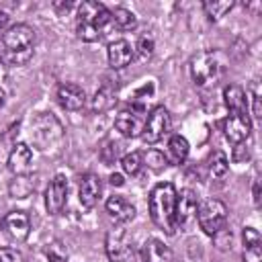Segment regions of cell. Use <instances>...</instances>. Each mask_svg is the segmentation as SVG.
Segmentation results:
<instances>
[{
	"label": "cell",
	"mask_w": 262,
	"mask_h": 262,
	"mask_svg": "<svg viewBox=\"0 0 262 262\" xmlns=\"http://www.w3.org/2000/svg\"><path fill=\"white\" fill-rule=\"evenodd\" d=\"M221 127H223L225 139L231 141V143H244L250 137V131H252V123H250L248 113H244V115H229L227 119H223Z\"/></svg>",
	"instance_id": "cell-11"
},
{
	"label": "cell",
	"mask_w": 262,
	"mask_h": 262,
	"mask_svg": "<svg viewBox=\"0 0 262 262\" xmlns=\"http://www.w3.org/2000/svg\"><path fill=\"white\" fill-rule=\"evenodd\" d=\"M4 102H6V94H4V90L0 88V108L4 106Z\"/></svg>",
	"instance_id": "cell-38"
},
{
	"label": "cell",
	"mask_w": 262,
	"mask_h": 262,
	"mask_svg": "<svg viewBox=\"0 0 262 262\" xmlns=\"http://www.w3.org/2000/svg\"><path fill=\"white\" fill-rule=\"evenodd\" d=\"M106 57H108V66L113 70H123L127 68L133 57H135V49L129 41L125 39H117V41H111L108 47H106Z\"/></svg>",
	"instance_id": "cell-13"
},
{
	"label": "cell",
	"mask_w": 262,
	"mask_h": 262,
	"mask_svg": "<svg viewBox=\"0 0 262 262\" xmlns=\"http://www.w3.org/2000/svg\"><path fill=\"white\" fill-rule=\"evenodd\" d=\"M37 35L29 25H12L0 37V61L8 66H25L35 53Z\"/></svg>",
	"instance_id": "cell-1"
},
{
	"label": "cell",
	"mask_w": 262,
	"mask_h": 262,
	"mask_svg": "<svg viewBox=\"0 0 262 262\" xmlns=\"http://www.w3.org/2000/svg\"><path fill=\"white\" fill-rule=\"evenodd\" d=\"M115 90H111L108 86H102L96 94H94V100H92V108L96 111V113H104V111H108L113 104H115Z\"/></svg>",
	"instance_id": "cell-25"
},
{
	"label": "cell",
	"mask_w": 262,
	"mask_h": 262,
	"mask_svg": "<svg viewBox=\"0 0 262 262\" xmlns=\"http://www.w3.org/2000/svg\"><path fill=\"white\" fill-rule=\"evenodd\" d=\"M0 262H25V258L14 248H0Z\"/></svg>",
	"instance_id": "cell-32"
},
{
	"label": "cell",
	"mask_w": 262,
	"mask_h": 262,
	"mask_svg": "<svg viewBox=\"0 0 262 262\" xmlns=\"http://www.w3.org/2000/svg\"><path fill=\"white\" fill-rule=\"evenodd\" d=\"M100 192H102V184H100V178L92 172L84 174L80 178V184H78V199H80V205L84 209H92L98 199H100Z\"/></svg>",
	"instance_id": "cell-14"
},
{
	"label": "cell",
	"mask_w": 262,
	"mask_h": 262,
	"mask_svg": "<svg viewBox=\"0 0 262 262\" xmlns=\"http://www.w3.org/2000/svg\"><path fill=\"white\" fill-rule=\"evenodd\" d=\"M111 23L119 31H133L137 27V16L131 10H127L123 6H117V8L111 10Z\"/></svg>",
	"instance_id": "cell-22"
},
{
	"label": "cell",
	"mask_w": 262,
	"mask_h": 262,
	"mask_svg": "<svg viewBox=\"0 0 262 262\" xmlns=\"http://www.w3.org/2000/svg\"><path fill=\"white\" fill-rule=\"evenodd\" d=\"M8 168L16 176H27L33 168V151L27 143H16L8 156Z\"/></svg>",
	"instance_id": "cell-17"
},
{
	"label": "cell",
	"mask_w": 262,
	"mask_h": 262,
	"mask_svg": "<svg viewBox=\"0 0 262 262\" xmlns=\"http://www.w3.org/2000/svg\"><path fill=\"white\" fill-rule=\"evenodd\" d=\"M141 158H143V166H147L154 172H160V170H164L168 166V158L164 156V151H158V149H149Z\"/></svg>",
	"instance_id": "cell-28"
},
{
	"label": "cell",
	"mask_w": 262,
	"mask_h": 262,
	"mask_svg": "<svg viewBox=\"0 0 262 262\" xmlns=\"http://www.w3.org/2000/svg\"><path fill=\"white\" fill-rule=\"evenodd\" d=\"M225 68V57L221 51H203L190 59V76L196 86H213Z\"/></svg>",
	"instance_id": "cell-5"
},
{
	"label": "cell",
	"mask_w": 262,
	"mask_h": 262,
	"mask_svg": "<svg viewBox=\"0 0 262 262\" xmlns=\"http://www.w3.org/2000/svg\"><path fill=\"white\" fill-rule=\"evenodd\" d=\"M137 262H172V250L164 242L151 237L141 246Z\"/></svg>",
	"instance_id": "cell-18"
},
{
	"label": "cell",
	"mask_w": 262,
	"mask_h": 262,
	"mask_svg": "<svg viewBox=\"0 0 262 262\" xmlns=\"http://www.w3.org/2000/svg\"><path fill=\"white\" fill-rule=\"evenodd\" d=\"M104 252L111 262H127L131 258V254H133L131 237L123 225L108 229V233L104 237Z\"/></svg>",
	"instance_id": "cell-7"
},
{
	"label": "cell",
	"mask_w": 262,
	"mask_h": 262,
	"mask_svg": "<svg viewBox=\"0 0 262 262\" xmlns=\"http://www.w3.org/2000/svg\"><path fill=\"white\" fill-rule=\"evenodd\" d=\"M0 63H2V61H0Z\"/></svg>",
	"instance_id": "cell-39"
},
{
	"label": "cell",
	"mask_w": 262,
	"mask_h": 262,
	"mask_svg": "<svg viewBox=\"0 0 262 262\" xmlns=\"http://www.w3.org/2000/svg\"><path fill=\"white\" fill-rule=\"evenodd\" d=\"M137 53H139L143 59L151 57V53H154V37H151V35L139 37V41H137Z\"/></svg>",
	"instance_id": "cell-29"
},
{
	"label": "cell",
	"mask_w": 262,
	"mask_h": 262,
	"mask_svg": "<svg viewBox=\"0 0 262 262\" xmlns=\"http://www.w3.org/2000/svg\"><path fill=\"white\" fill-rule=\"evenodd\" d=\"M108 182H111L113 186H123V184H125V180H123L121 174H111V176H108Z\"/></svg>",
	"instance_id": "cell-35"
},
{
	"label": "cell",
	"mask_w": 262,
	"mask_h": 262,
	"mask_svg": "<svg viewBox=\"0 0 262 262\" xmlns=\"http://www.w3.org/2000/svg\"><path fill=\"white\" fill-rule=\"evenodd\" d=\"M188 151H190V145L186 141V137L182 135H172L170 141H168V162L172 164H184L186 158H188Z\"/></svg>",
	"instance_id": "cell-21"
},
{
	"label": "cell",
	"mask_w": 262,
	"mask_h": 262,
	"mask_svg": "<svg viewBox=\"0 0 262 262\" xmlns=\"http://www.w3.org/2000/svg\"><path fill=\"white\" fill-rule=\"evenodd\" d=\"M252 194H254V205L258 207V205H260V180H258V178L254 180V186H252Z\"/></svg>",
	"instance_id": "cell-34"
},
{
	"label": "cell",
	"mask_w": 262,
	"mask_h": 262,
	"mask_svg": "<svg viewBox=\"0 0 262 262\" xmlns=\"http://www.w3.org/2000/svg\"><path fill=\"white\" fill-rule=\"evenodd\" d=\"M170 127H172L170 113L164 106H156L149 113V117L145 119V127H143L141 137L145 143H158L160 139H164L170 133Z\"/></svg>",
	"instance_id": "cell-9"
},
{
	"label": "cell",
	"mask_w": 262,
	"mask_h": 262,
	"mask_svg": "<svg viewBox=\"0 0 262 262\" xmlns=\"http://www.w3.org/2000/svg\"><path fill=\"white\" fill-rule=\"evenodd\" d=\"M8 20H10V16H8V12H4V10H0V31H4V29L8 27Z\"/></svg>",
	"instance_id": "cell-37"
},
{
	"label": "cell",
	"mask_w": 262,
	"mask_h": 262,
	"mask_svg": "<svg viewBox=\"0 0 262 262\" xmlns=\"http://www.w3.org/2000/svg\"><path fill=\"white\" fill-rule=\"evenodd\" d=\"M29 137L33 145L43 154H53L63 141V127L51 113H37L29 125Z\"/></svg>",
	"instance_id": "cell-4"
},
{
	"label": "cell",
	"mask_w": 262,
	"mask_h": 262,
	"mask_svg": "<svg viewBox=\"0 0 262 262\" xmlns=\"http://www.w3.org/2000/svg\"><path fill=\"white\" fill-rule=\"evenodd\" d=\"M57 102L66 111H80L86 104V92L72 82H66L57 88Z\"/></svg>",
	"instance_id": "cell-16"
},
{
	"label": "cell",
	"mask_w": 262,
	"mask_h": 262,
	"mask_svg": "<svg viewBox=\"0 0 262 262\" xmlns=\"http://www.w3.org/2000/svg\"><path fill=\"white\" fill-rule=\"evenodd\" d=\"M227 168H229V162L225 158L223 151H215L211 158H209V174L213 178H221L227 174Z\"/></svg>",
	"instance_id": "cell-27"
},
{
	"label": "cell",
	"mask_w": 262,
	"mask_h": 262,
	"mask_svg": "<svg viewBox=\"0 0 262 262\" xmlns=\"http://www.w3.org/2000/svg\"><path fill=\"white\" fill-rule=\"evenodd\" d=\"M2 223H4V227L8 231V235L12 239H16V242H25L29 237V233H31V219L20 209L6 213V217L2 219Z\"/></svg>",
	"instance_id": "cell-15"
},
{
	"label": "cell",
	"mask_w": 262,
	"mask_h": 262,
	"mask_svg": "<svg viewBox=\"0 0 262 262\" xmlns=\"http://www.w3.org/2000/svg\"><path fill=\"white\" fill-rule=\"evenodd\" d=\"M262 117V111H260V96L256 94L254 96V119H260Z\"/></svg>",
	"instance_id": "cell-36"
},
{
	"label": "cell",
	"mask_w": 262,
	"mask_h": 262,
	"mask_svg": "<svg viewBox=\"0 0 262 262\" xmlns=\"http://www.w3.org/2000/svg\"><path fill=\"white\" fill-rule=\"evenodd\" d=\"M244 246H254V244H262V237H260V231L254 229V227H244Z\"/></svg>",
	"instance_id": "cell-33"
},
{
	"label": "cell",
	"mask_w": 262,
	"mask_h": 262,
	"mask_svg": "<svg viewBox=\"0 0 262 262\" xmlns=\"http://www.w3.org/2000/svg\"><path fill=\"white\" fill-rule=\"evenodd\" d=\"M199 211V196L194 190L184 188L180 194H176V209H174V221L176 227H186L196 219Z\"/></svg>",
	"instance_id": "cell-10"
},
{
	"label": "cell",
	"mask_w": 262,
	"mask_h": 262,
	"mask_svg": "<svg viewBox=\"0 0 262 262\" xmlns=\"http://www.w3.org/2000/svg\"><path fill=\"white\" fill-rule=\"evenodd\" d=\"M66 196H68V180L63 174H55L45 190V207L51 215L61 213L63 205H66Z\"/></svg>",
	"instance_id": "cell-12"
},
{
	"label": "cell",
	"mask_w": 262,
	"mask_h": 262,
	"mask_svg": "<svg viewBox=\"0 0 262 262\" xmlns=\"http://www.w3.org/2000/svg\"><path fill=\"white\" fill-rule=\"evenodd\" d=\"M119 151H121V145L115 143V141H108V145L100 151V158H102L104 164H113V162L119 158Z\"/></svg>",
	"instance_id": "cell-31"
},
{
	"label": "cell",
	"mask_w": 262,
	"mask_h": 262,
	"mask_svg": "<svg viewBox=\"0 0 262 262\" xmlns=\"http://www.w3.org/2000/svg\"><path fill=\"white\" fill-rule=\"evenodd\" d=\"M35 190V182L29 176H16L10 184H8V192L14 199H27L31 192Z\"/></svg>",
	"instance_id": "cell-24"
},
{
	"label": "cell",
	"mask_w": 262,
	"mask_h": 262,
	"mask_svg": "<svg viewBox=\"0 0 262 262\" xmlns=\"http://www.w3.org/2000/svg\"><path fill=\"white\" fill-rule=\"evenodd\" d=\"M145 119H147L145 106L143 104H133L131 108H125L117 115L115 127L123 137H139L143 133Z\"/></svg>",
	"instance_id": "cell-8"
},
{
	"label": "cell",
	"mask_w": 262,
	"mask_h": 262,
	"mask_svg": "<svg viewBox=\"0 0 262 262\" xmlns=\"http://www.w3.org/2000/svg\"><path fill=\"white\" fill-rule=\"evenodd\" d=\"M176 194L178 192L172 182H160L149 192V217L168 235H174L176 229V221H174Z\"/></svg>",
	"instance_id": "cell-3"
},
{
	"label": "cell",
	"mask_w": 262,
	"mask_h": 262,
	"mask_svg": "<svg viewBox=\"0 0 262 262\" xmlns=\"http://www.w3.org/2000/svg\"><path fill=\"white\" fill-rule=\"evenodd\" d=\"M225 219H227V207L219 199H207L199 203L196 221H199V227L207 235H217L223 229Z\"/></svg>",
	"instance_id": "cell-6"
},
{
	"label": "cell",
	"mask_w": 262,
	"mask_h": 262,
	"mask_svg": "<svg viewBox=\"0 0 262 262\" xmlns=\"http://www.w3.org/2000/svg\"><path fill=\"white\" fill-rule=\"evenodd\" d=\"M121 168H123L125 174L137 176V174L141 172V168H143V158H141V154H139V151H129V154H125V156L121 158Z\"/></svg>",
	"instance_id": "cell-26"
},
{
	"label": "cell",
	"mask_w": 262,
	"mask_h": 262,
	"mask_svg": "<svg viewBox=\"0 0 262 262\" xmlns=\"http://www.w3.org/2000/svg\"><path fill=\"white\" fill-rule=\"evenodd\" d=\"M111 25V10L96 0H86L78 6V18H76V33L82 41L94 43L102 39L106 27Z\"/></svg>",
	"instance_id": "cell-2"
},
{
	"label": "cell",
	"mask_w": 262,
	"mask_h": 262,
	"mask_svg": "<svg viewBox=\"0 0 262 262\" xmlns=\"http://www.w3.org/2000/svg\"><path fill=\"white\" fill-rule=\"evenodd\" d=\"M244 262H262V244L244 246Z\"/></svg>",
	"instance_id": "cell-30"
},
{
	"label": "cell",
	"mask_w": 262,
	"mask_h": 262,
	"mask_svg": "<svg viewBox=\"0 0 262 262\" xmlns=\"http://www.w3.org/2000/svg\"><path fill=\"white\" fill-rule=\"evenodd\" d=\"M106 213L117 221V223H127L135 217V207L125 199V196H108L106 201Z\"/></svg>",
	"instance_id": "cell-19"
},
{
	"label": "cell",
	"mask_w": 262,
	"mask_h": 262,
	"mask_svg": "<svg viewBox=\"0 0 262 262\" xmlns=\"http://www.w3.org/2000/svg\"><path fill=\"white\" fill-rule=\"evenodd\" d=\"M223 100H225V106L231 111V115H244V113H248V98H246V92H244L242 86L227 84L223 88Z\"/></svg>",
	"instance_id": "cell-20"
},
{
	"label": "cell",
	"mask_w": 262,
	"mask_h": 262,
	"mask_svg": "<svg viewBox=\"0 0 262 262\" xmlns=\"http://www.w3.org/2000/svg\"><path fill=\"white\" fill-rule=\"evenodd\" d=\"M233 4H235L233 0H205L203 8H205V14L209 16V20H219L233 8Z\"/></svg>",
	"instance_id": "cell-23"
}]
</instances>
